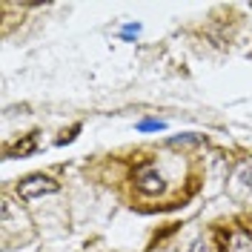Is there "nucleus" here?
<instances>
[{
  "label": "nucleus",
  "mask_w": 252,
  "mask_h": 252,
  "mask_svg": "<svg viewBox=\"0 0 252 252\" xmlns=\"http://www.w3.org/2000/svg\"><path fill=\"white\" fill-rule=\"evenodd\" d=\"M61 189V184L49 175H29L23 181H17V195L23 201H34V198H43V195H55Z\"/></svg>",
  "instance_id": "f257e3e1"
},
{
  "label": "nucleus",
  "mask_w": 252,
  "mask_h": 252,
  "mask_svg": "<svg viewBox=\"0 0 252 252\" xmlns=\"http://www.w3.org/2000/svg\"><path fill=\"white\" fill-rule=\"evenodd\" d=\"M223 252H252V229L235 226V229L229 232V238H226Z\"/></svg>",
  "instance_id": "7ed1b4c3"
},
{
  "label": "nucleus",
  "mask_w": 252,
  "mask_h": 252,
  "mask_svg": "<svg viewBox=\"0 0 252 252\" xmlns=\"http://www.w3.org/2000/svg\"><path fill=\"white\" fill-rule=\"evenodd\" d=\"M135 189L141 192L143 198H158V195H163L166 192V181H163V175L158 172L155 166H141L138 172H135Z\"/></svg>",
  "instance_id": "f03ea898"
},
{
  "label": "nucleus",
  "mask_w": 252,
  "mask_h": 252,
  "mask_svg": "<svg viewBox=\"0 0 252 252\" xmlns=\"http://www.w3.org/2000/svg\"><path fill=\"white\" fill-rule=\"evenodd\" d=\"M241 181H244V184L252 189V163H247V166L241 169Z\"/></svg>",
  "instance_id": "0eeeda50"
},
{
  "label": "nucleus",
  "mask_w": 252,
  "mask_h": 252,
  "mask_svg": "<svg viewBox=\"0 0 252 252\" xmlns=\"http://www.w3.org/2000/svg\"><path fill=\"white\" fill-rule=\"evenodd\" d=\"M138 129H141V132H158V129H163V124H160V121H143Z\"/></svg>",
  "instance_id": "423d86ee"
},
{
  "label": "nucleus",
  "mask_w": 252,
  "mask_h": 252,
  "mask_svg": "<svg viewBox=\"0 0 252 252\" xmlns=\"http://www.w3.org/2000/svg\"><path fill=\"white\" fill-rule=\"evenodd\" d=\"M34 152V135H26V141H17L12 146H6V155L17 158V155H32Z\"/></svg>",
  "instance_id": "20e7f679"
},
{
  "label": "nucleus",
  "mask_w": 252,
  "mask_h": 252,
  "mask_svg": "<svg viewBox=\"0 0 252 252\" xmlns=\"http://www.w3.org/2000/svg\"><path fill=\"white\" fill-rule=\"evenodd\" d=\"M189 252H209V241H206V238H195L192 247H189Z\"/></svg>",
  "instance_id": "39448f33"
}]
</instances>
